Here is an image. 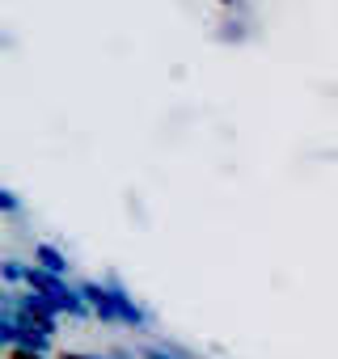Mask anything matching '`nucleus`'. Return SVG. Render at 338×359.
Returning <instances> with one entry per match:
<instances>
[{
    "label": "nucleus",
    "instance_id": "9",
    "mask_svg": "<svg viewBox=\"0 0 338 359\" xmlns=\"http://www.w3.org/2000/svg\"><path fill=\"white\" fill-rule=\"evenodd\" d=\"M220 5H233V0H220Z\"/></svg>",
    "mask_w": 338,
    "mask_h": 359
},
{
    "label": "nucleus",
    "instance_id": "3",
    "mask_svg": "<svg viewBox=\"0 0 338 359\" xmlns=\"http://www.w3.org/2000/svg\"><path fill=\"white\" fill-rule=\"evenodd\" d=\"M26 271H30V266H22L18 258H5V262H0V279H5V287H26Z\"/></svg>",
    "mask_w": 338,
    "mask_h": 359
},
{
    "label": "nucleus",
    "instance_id": "7",
    "mask_svg": "<svg viewBox=\"0 0 338 359\" xmlns=\"http://www.w3.org/2000/svg\"><path fill=\"white\" fill-rule=\"evenodd\" d=\"M55 359H110V355H93V351H60Z\"/></svg>",
    "mask_w": 338,
    "mask_h": 359
},
{
    "label": "nucleus",
    "instance_id": "4",
    "mask_svg": "<svg viewBox=\"0 0 338 359\" xmlns=\"http://www.w3.org/2000/svg\"><path fill=\"white\" fill-rule=\"evenodd\" d=\"M5 359H51V355L34 351V346H5Z\"/></svg>",
    "mask_w": 338,
    "mask_h": 359
},
{
    "label": "nucleus",
    "instance_id": "6",
    "mask_svg": "<svg viewBox=\"0 0 338 359\" xmlns=\"http://www.w3.org/2000/svg\"><path fill=\"white\" fill-rule=\"evenodd\" d=\"M106 355H110V359H140V351H135V346L127 351V346H119V342H114V346H106Z\"/></svg>",
    "mask_w": 338,
    "mask_h": 359
},
{
    "label": "nucleus",
    "instance_id": "5",
    "mask_svg": "<svg viewBox=\"0 0 338 359\" xmlns=\"http://www.w3.org/2000/svg\"><path fill=\"white\" fill-rule=\"evenodd\" d=\"M135 351H140V359H174V355H165V351H161L156 342H140Z\"/></svg>",
    "mask_w": 338,
    "mask_h": 359
},
{
    "label": "nucleus",
    "instance_id": "8",
    "mask_svg": "<svg viewBox=\"0 0 338 359\" xmlns=\"http://www.w3.org/2000/svg\"><path fill=\"white\" fill-rule=\"evenodd\" d=\"M0 199H5V203H0V208H5L9 216H13V212H22V203H18V195H13V191H5V195H0Z\"/></svg>",
    "mask_w": 338,
    "mask_h": 359
},
{
    "label": "nucleus",
    "instance_id": "1",
    "mask_svg": "<svg viewBox=\"0 0 338 359\" xmlns=\"http://www.w3.org/2000/svg\"><path fill=\"white\" fill-rule=\"evenodd\" d=\"M81 287V296H85V304L93 309V317L102 321V325H114V330H131V334H148L152 330V313L127 292V283H123V275H114V271H106V279L102 283H76Z\"/></svg>",
    "mask_w": 338,
    "mask_h": 359
},
{
    "label": "nucleus",
    "instance_id": "2",
    "mask_svg": "<svg viewBox=\"0 0 338 359\" xmlns=\"http://www.w3.org/2000/svg\"><path fill=\"white\" fill-rule=\"evenodd\" d=\"M30 262H34V266H43V271H51V275H64V279H68V271H72V266H68V258H64L55 245H47V241H39V245H34V258H30Z\"/></svg>",
    "mask_w": 338,
    "mask_h": 359
}]
</instances>
